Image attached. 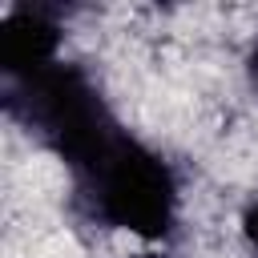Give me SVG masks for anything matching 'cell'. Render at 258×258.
<instances>
[{
	"mask_svg": "<svg viewBox=\"0 0 258 258\" xmlns=\"http://www.w3.org/2000/svg\"><path fill=\"white\" fill-rule=\"evenodd\" d=\"M242 238H246V246L258 254V198L246 206V214H242Z\"/></svg>",
	"mask_w": 258,
	"mask_h": 258,
	"instance_id": "cell-4",
	"label": "cell"
},
{
	"mask_svg": "<svg viewBox=\"0 0 258 258\" xmlns=\"http://www.w3.org/2000/svg\"><path fill=\"white\" fill-rule=\"evenodd\" d=\"M56 20L44 8H8L0 24V64L8 81L32 77L56 64Z\"/></svg>",
	"mask_w": 258,
	"mask_h": 258,
	"instance_id": "cell-3",
	"label": "cell"
},
{
	"mask_svg": "<svg viewBox=\"0 0 258 258\" xmlns=\"http://www.w3.org/2000/svg\"><path fill=\"white\" fill-rule=\"evenodd\" d=\"M246 69H250V85L258 89V44L250 48V56H246Z\"/></svg>",
	"mask_w": 258,
	"mask_h": 258,
	"instance_id": "cell-5",
	"label": "cell"
},
{
	"mask_svg": "<svg viewBox=\"0 0 258 258\" xmlns=\"http://www.w3.org/2000/svg\"><path fill=\"white\" fill-rule=\"evenodd\" d=\"M73 177L89 214L109 230H125L141 242L169 238L177 222V177L161 153H153L125 129Z\"/></svg>",
	"mask_w": 258,
	"mask_h": 258,
	"instance_id": "cell-1",
	"label": "cell"
},
{
	"mask_svg": "<svg viewBox=\"0 0 258 258\" xmlns=\"http://www.w3.org/2000/svg\"><path fill=\"white\" fill-rule=\"evenodd\" d=\"M8 109L73 173L121 133V125L113 121L97 85L77 64H60V60L32 77L8 81Z\"/></svg>",
	"mask_w": 258,
	"mask_h": 258,
	"instance_id": "cell-2",
	"label": "cell"
}]
</instances>
